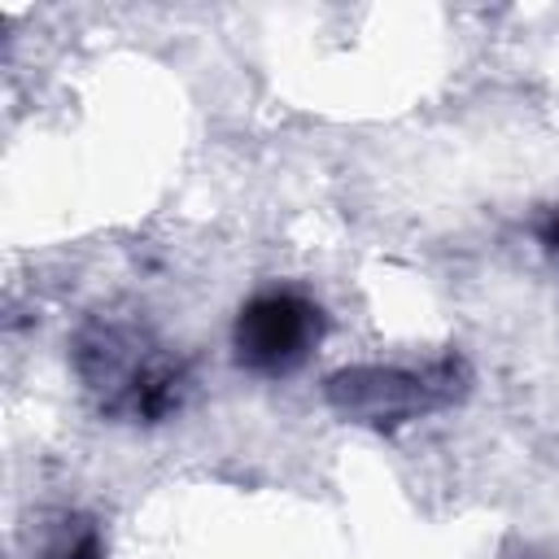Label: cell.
Returning a JSON list of instances; mask_svg holds the SVG:
<instances>
[{
	"label": "cell",
	"mask_w": 559,
	"mask_h": 559,
	"mask_svg": "<svg viewBox=\"0 0 559 559\" xmlns=\"http://www.w3.org/2000/svg\"><path fill=\"white\" fill-rule=\"evenodd\" d=\"M323 341V310L293 288L253 293L231 323V354L253 376L297 371Z\"/></svg>",
	"instance_id": "obj_1"
},
{
	"label": "cell",
	"mask_w": 559,
	"mask_h": 559,
	"mask_svg": "<svg viewBox=\"0 0 559 559\" xmlns=\"http://www.w3.org/2000/svg\"><path fill=\"white\" fill-rule=\"evenodd\" d=\"M454 397V362L428 371L406 367H345L328 380V402L358 424H402Z\"/></svg>",
	"instance_id": "obj_2"
},
{
	"label": "cell",
	"mask_w": 559,
	"mask_h": 559,
	"mask_svg": "<svg viewBox=\"0 0 559 559\" xmlns=\"http://www.w3.org/2000/svg\"><path fill=\"white\" fill-rule=\"evenodd\" d=\"M61 559H100V537H96L92 528H83V533L61 550Z\"/></svg>",
	"instance_id": "obj_3"
},
{
	"label": "cell",
	"mask_w": 559,
	"mask_h": 559,
	"mask_svg": "<svg viewBox=\"0 0 559 559\" xmlns=\"http://www.w3.org/2000/svg\"><path fill=\"white\" fill-rule=\"evenodd\" d=\"M537 236H542V245H546V253H555L559 258V205L542 218V227H537Z\"/></svg>",
	"instance_id": "obj_4"
}]
</instances>
